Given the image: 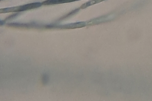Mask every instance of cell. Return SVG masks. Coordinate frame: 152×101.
Segmentation results:
<instances>
[{
  "label": "cell",
  "mask_w": 152,
  "mask_h": 101,
  "mask_svg": "<svg viewBox=\"0 0 152 101\" xmlns=\"http://www.w3.org/2000/svg\"><path fill=\"white\" fill-rule=\"evenodd\" d=\"M77 0H49L45 2L47 4H53L71 2Z\"/></svg>",
  "instance_id": "1"
},
{
  "label": "cell",
  "mask_w": 152,
  "mask_h": 101,
  "mask_svg": "<svg viewBox=\"0 0 152 101\" xmlns=\"http://www.w3.org/2000/svg\"><path fill=\"white\" fill-rule=\"evenodd\" d=\"M104 1V0H91V1L83 5L81 7L83 8H85L88 7L99 3Z\"/></svg>",
  "instance_id": "2"
}]
</instances>
